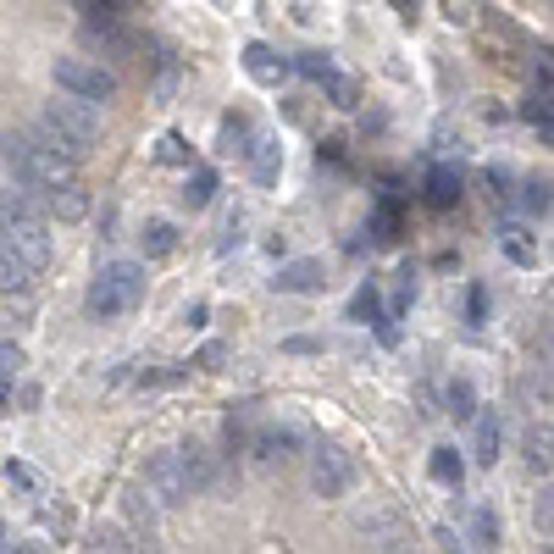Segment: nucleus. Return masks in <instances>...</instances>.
Returning a JSON list of instances; mask_svg holds the SVG:
<instances>
[{
	"instance_id": "c756f323",
	"label": "nucleus",
	"mask_w": 554,
	"mask_h": 554,
	"mask_svg": "<svg viewBox=\"0 0 554 554\" xmlns=\"http://www.w3.org/2000/svg\"><path fill=\"white\" fill-rule=\"evenodd\" d=\"M6 399H12V394H6V388H0V410H6Z\"/></svg>"
},
{
	"instance_id": "393cba45",
	"label": "nucleus",
	"mask_w": 554,
	"mask_h": 554,
	"mask_svg": "<svg viewBox=\"0 0 554 554\" xmlns=\"http://www.w3.org/2000/svg\"><path fill=\"white\" fill-rule=\"evenodd\" d=\"M455 194H460V178H449V172H433V200L449 205Z\"/></svg>"
},
{
	"instance_id": "c85d7f7f",
	"label": "nucleus",
	"mask_w": 554,
	"mask_h": 554,
	"mask_svg": "<svg viewBox=\"0 0 554 554\" xmlns=\"http://www.w3.org/2000/svg\"><path fill=\"white\" fill-rule=\"evenodd\" d=\"M161 161H183V139H178V133H167V139H161Z\"/></svg>"
},
{
	"instance_id": "4be33fe9",
	"label": "nucleus",
	"mask_w": 554,
	"mask_h": 554,
	"mask_svg": "<svg viewBox=\"0 0 554 554\" xmlns=\"http://www.w3.org/2000/svg\"><path fill=\"white\" fill-rule=\"evenodd\" d=\"M211 194H217V172H194L189 189H183V200H189V205H211Z\"/></svg>"
},
{
	"instance_id": "a878e982",
	"label": "nucleus",
	"mask_w": 554,
	"mask_h": 554,
	"mask_svg": "<svg viewBox=\"0 0 554 554\" xmlns=\"http://www.w3.org/2000/svg\"><path fill=\"white\" fill-rule=\"evenodd\" d=\"M527 455H532V466H543V471H549V427L527 438Z\"/></svg>"
},
{
	"instance_id": "b1692460",
	"label": "nucleus",
	"mask_w": 554,
	"mask_h": 554,
	"mask_svg": "<svg viewBox=\"0 0 554 554\" xmlns=\"http://www.w3.org/2000/svg\"><path fill=\"white\" fill-rule=\"evenodd\" d=\"M300 73H305V78H316V84H333V78H338V73H333V61H327L322 50H311V56H300Z\"/></svg>"
},
{
	"instance_id": "6ab92c4d",
	"label": "nucleus",
	"mask_w": 554,
	"mask_h": 554,
	"mask_svg": "<svg viewBox=\"0 0 554 554\" xmlns=\"http://www.w3.org/2000/svg\"><path fill=\"white\" fill-rule=\"evenodd\" d=\"M433 477L444 482V488H460L466 466H460V455H455V449H433Z\"/></svg>"
},
{
	"instance_id": "2eb2a0df",
	"label": "nucleus",
	"mask_w": 554,
	"mask_h": 554,
	"mask_svg": "<svg viewBox=\"0 0 554 554\" xmlns=\"http://www.w3.org/2000/svg\"><path fill=\"white\" fill-rule=\"evenodd\" d=\"M477 460L482 466H494L499 460V410H482L477 416Z\"/></svg>"
},
{
	"instance_id": "7c9ffc66",
	"label": "nucleus",
	"mask_w": 554,
	"mask_h": 554,
	"mask_svg": "<svg viewBox=\"0 0 554 554\" xmlns=\"http://www.w3.org/2000/svg\"><path fill=\"white\" fill-rule=\"evenodd\" d=\"M17 554H34V549H17Z\"/></svg>"
},
{
	"instance_id": "20e7f679",
	"label": "nucleus",
	"mask_w": 554,
	"mask_h": 554,
	"mask_svg": "<svg viewBox=\"0 0 554 554\" xmlns=\"http://www.w3.org/2000/svg\"><path fill=\"white\" fill-rule=\"evenodd\" d=\"M56 84L67 89V100H111L117 95V73H106L100 61H84V56H61L56 61Z\"/></svg>"
},
{
	"instance_id": "9b49d317",
	"label": "nucleus",
	"mask_w": 554,
	"mask_h": 554,
	"mask_svg": "<svg viewBox=\"0 0 554 554\" xmlns=\"http://www.w3.org/2000/svg\"><path fill=\"white\" fill-rule=\"evenodd\" d=\"M272 289L277 294H311V289H322V261H289L283 272L272 277Z\"/></svg>"
},
{
	"instance_id": "a211bd4d",
	"label": "nucleus",
	"mask_w": 554,
	"mask_h": 554,
	"mask_svg": "<svg viewBox=\"0 0 554 554\" xmlns=\"http://www.w3.org/2000/svg\"><path fill=\"white\" fill-rule=\"evenodd\" d=\"M250 122H244V117H228V122H222V156H233V161H244V150H250Z\"/></svg>"
},
{
	"instance_id": "5701e85b",
	"label": "nucleus",
	"mask_w": 554,
	"mask_h": 554,
	"mask_svg": "<svg viewBox=\"0 0 554 554\" xmlns=\"http://www.w3.org/2000/svg\"><path fill=\"white\" fill-rule=\"evenodd\" d=\"M17 372H23V350H17V344H0V388H6V394H12Z\"/></svg>"
},
{
	"instance_id": "f257e3e1",
	"label": "nucleus",
	"mask_w": 554,
	"mask_h": 554,
	"mask_svg": "<svg viewBox=\"0 0 554 554\" xmlns=\"http://www.w3.org/2000/svg\"><path fill=\"white\" fill-rule=\"evenodd\" d=\"M0 156H6V167L17 172V183L23 189H67V183H78V161H67L56 145H50L39 128H23V133H6L0 139Z\"/></svg>"
},
{
	"instance_id": "ddd939ff",
	"label": "nucleus",
	"mask_w": 554,
	"mask_h": 554,
	"mask_svg": "<svg viewBox=\"0 0 554 554\" xmlns=\"http://www.w3.org/2000/svg\"><path fill=\"white\" fill-rule=\"evenodd\" d=\"M244 67H250L255 84H277V78L289 73V61L277 56L272 45H250V50H244Z\"/></svg>"
},
{
	"instance_id": "f3484780",
	"label": "nucleus",
	"mask_w": 554,
	"mask_h": 554,
	"mask_svg": "<svg viewBox=\"0 0 554 554\" xmlns=\"http://www.w3.org/2000/svg\"><path fill=\"white\" fill-rule=\"evenodd\" d=\"M28 283H34V272H28L12 250H0V294H23Z\"/></svg>"
},
{
	"instance_id": "f03ea898",
	"label": "nucleus",
	"mask_w": 554,
	"mask_h": 554,
	"mask_svg": "<svg viewBox=\"0 0 554 554\" xmlns=\"http://www.w3.org/2000/svg\"><path fill=\"white\" fill-rule=\"evenodd\" d=\"M39 133H45L67 161H78L100 145V117H95V106H84V100H50L45 117H39Z\"/></svg>"
},
{
	"instance_id": "bb28decb",
	"label": "nucleus",
	"mask_w": 554,
	"mask_h": 554,
	"mask_svg": "<svg viewBox=\"0 0 554 554\" xmlns=\"http://www.w3.org/2000/svg\"><path fill=\"white\" fill-rule=\"evenodd\" d=\"M327 89H333V100H338V106H355V84H350V78H344V73H338Z\"/></svg>"
},
{
	"instance_id": "1a4fd4ad",
	"label": "nucleus",
	"mask_w": 554,
	"mask_h": 554,
	"mask_svg": "<svg viewBox=\"0 0 554 554\" xmlns=\"http://www.w3.org/2000/svg\"><path fill=\"white\" fill-rule=\"evenodd\" d=\"M244 167H250V178H255V183H277V172H283V150H277L272 133H250Z\"/></svg>"
},
{
	"instance_id": "dca6fc26",
	"label": "nucleus",
	"mask_w": 554,
	"mask_h": 554,
	"mask_svg": "<svg viewBox=\"0 0 554 554\" xmlns=\"http://www.w3.org/2000/svg\"><path fill=\"white\" fill-rule=\"evenodd\" d=\"M444 405H449L455 422H471V416H477V388H471L466 377H455V383L444 388Z\"/></svg>"
},
{
	"instance_id": "423d86ee",
	"label": "nucleus",
	"mask_w": 554,
	"mask_h": 554,
	"mask_svg": "<svg viewBox=\"0 0 554 554\" xmlns=\"http://www.w3.org/2000/svg\"><path fill=\"white\" fill-rule=\"evenodd\" d=\"M311 488L322 499H344L355 488V455L338 444H316L311 449Z\"/></svg>"
},
{
	"instance_id": "4468645a",
	"label": "nucleus",
	"mask_w": 554,
	"mask_h": 554,
	"mask_svg": "<svg viewBox=\"0 0 554 554\" xmlns=\"http://www.w3.org/2000/svg\"><path fill=\"white\" fill-rule=\"evenodd\" d=\"M300 438H305L300 427H266V433L255 438V455H261V460H283L294 444H300Z\"/></svg>"
},
{
	"instance_id": "412c9836",
	"label": "nucleus",
	"mask_w": 554,
	"mask_h": 554,
	"mask_svg": "<svg viewBox=\"0 0 554 554\" xmlns=\"http://www.w3.org/2000/svg\"><path fill=\"white\" fill-rule=\"evenodd\" d=\"M172 244H178L172 222H150V228H145V255H172Z\"/></svg>"
},
{
	"instance_id": "7ed1b4c3",
	"label": "nucleus",
	"mask_w": 554,
	"mask_h": 554,
	"mask_svg": "<svg viewBox=\"0 0 554 554\" xmlns=\"http://www.w3.org/2000/svg\"><path fill=\"white\" fill-rule=\"evenodd\" d=\"M139 294H145V266L117 261V266H106V272L95 277V289H89V311H95V316H122V311L139 305Z\"/></svg>"
},
{
	"instance_id": "aec40b11",
	"label": "nucleus",
	"mask_w": 554,
	"mask_h": 554,
	"mask_svg": "<svg viewBox=\"0 0 554 554\" xmlns=\"http://www.w3.org/2000/svg\"><path fill=\"white\" fill-rule=\"evenodd\" d=\"M471 538H477L482 549H499V516H494L488 505H482L477 516H471Z\"/></svg>"
},
{
	"instance_id": "6e6552de",
	"label": "nucleus",
	"mask_w": 554,
	"mask_h": 554,
	"mask_svg": "<svg viewBox=\"0 0 554 554\" xmlns=\"http://www.w3.org/2000/svg\"><path fill=\"white\" fill-rule=\"evenodd\" d=\"M122 532H128V538H145V543H161L156 505H150L145 488H128V499H122Z\"/></svg>"
},
{
	"instance_id": "9d476101",
	"label": "nucleus",
	"mask_w": 554,
	"mask_h": 554,
	"mask_svg": "<svg viewBox=\"0 0 554 554\" xmlns=\"http://www.w3.org/2000/svg\"><path fill=\"white\" fill-rule=\"evenodd\" d=\"M178 460H183V477H189V494H205V488H217L222 482V471H217V455L205 444H189V449H178Z\"/></svg>"
},
{
	"instance_id": "39448f33",
	"label": "nucleus",
	"mask_w": 554,
	"mask_h": 554,
	"mask_svg": "<svg viewBox=\"0 0 554 554\" xmlns=\"http://www.w3.org/2000/svg\"><path fill=\"white\" fill-rule=\"evenodd\" d=\"M139 488L150 494V505H156V510L183 505V499H189V477H183V460H178V449H161V455H150L145 482H139Z\"/></svg>"
},
{
	"instance_id": "f8f14e48",
	"label": "nucleus",
	"mask_w": 554,
	"mask_h": 554,
	"mask_svg": "<svg viewBox=\"0 0 554 554\" xmlns=\"http://www.w3.org/2000/svg\"><path fill=\"white\" fill-rule=\"evenodd\" d=\"M39 211H50V217H56V222H78V217H84V211H89V194H84V183H67V189H50Z\"/></svg>"
},
{
	"instance_id": "cd10ccee",
	"label": "nucleus",
	"mask_w": 554,
	"mask_h": 554,
	"mask_svg": "<svg viewBox=\"0 0 554 554\" xmlns=\"http://www.w3.org/2000/svg\"><path fill=\"white\" fill-rule=\"evenodd\" d=\"M527 211H549V183H527Z\"/></svg>"
},
{
	"instance_id": "0eeeda50",
	"label": "nucleus",
	"mask_w": 554,
	"mask_h": 554,
	"mask_svg": "<svg viewBox=\"0 0 554 554\" xmlns=\"http://www.w3.org/2000/svg\"><path fill=\"white\" fill-rule=\"evenodd\" d=\"M0 250H12L28 272L50 261V222L45 217H17V222H0Z\"/></svg>"
}]
</instances>
